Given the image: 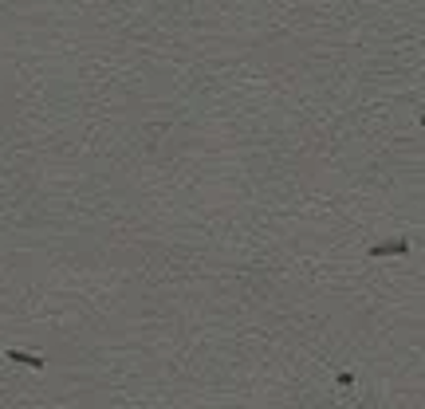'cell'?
Returning <instances> with one entry per match:
<instances>
[{"label":"cell","mask_w":425,"mask_h":409,"mask_svg":"<svg viewBox=\"0 0 425 409\" xmlns=\"http://www.w3.org/2000/svg\"><path fill=\"white\" fill-rule=\"evenodd\" d=\"M8 358H16V362H24V366H32V370H40V366H44V358H36V354H8Z\"/></svg>","instance_id":"obj_1"}]
</instances>
